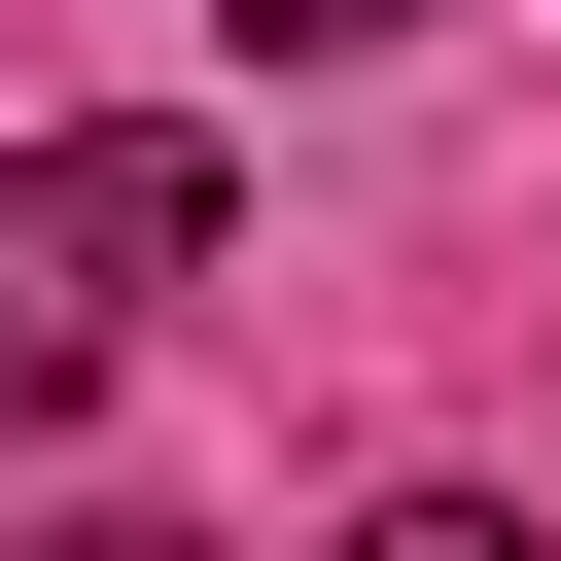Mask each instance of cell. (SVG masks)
Returning a JSON list of instances; mask_svg holds the SVG:
<instances>
[{
	"label": "cell",
	"mask_w": 561,
	"mask_h": 561,
	"mask_svg": "<svg viewBox=\"0 0 561 561\" xmlns=\"http://www.w3.org/2000/svg\"><path fill=\"white\" fill-rule=\"evenodd\" d=\"M210 35H280V70H316V35H421V0H210Z\"/></svg>",
	"instance_id": "7a4b0ae2"
},
{
	"label": "cell",
	"mask_w": 561,
	"mask_h": 561,
	"mask_svg": "<svg viewBox=\"0 0 561 561\" xmlns=\"http://www.w3.org/2000/svg\"><path fill=\"white\" fill-rule=\"evenodd\" d=\"M140 280H210V140H0V456L105 421Z\"/></svg>",
	"instance_id": "6da1fadb"
}]
</instances>
